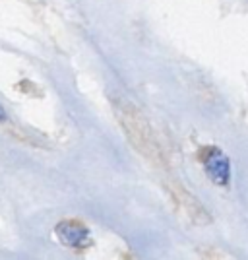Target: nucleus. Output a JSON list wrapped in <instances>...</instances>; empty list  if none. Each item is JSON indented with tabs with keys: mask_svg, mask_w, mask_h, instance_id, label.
Returning <instances> with one entry per match:
<instances>
[{
	"mask_svg": "<svg viewBox=\"0 0 248 260\" xmlns=\"http://www.w3.org/2000/svg\"><path fill=\"white\" fill-rule=\"evenodd\" d=\"M54 235L56 239L66 245V247H72V249H84L91 243V235H89V229L76 221V219H66L60 221L56 229H54Z\"/></svg>",
	"mask_w": 248,
	"mask_h": 260,
	"instance_id": "1",
	"label": "nucleus"
},
{
	"mask_svg": "<svg viewBox=\"0 0 248 260\" xmlns=\"http://www.w3.org/2000/svg\"><path fill=\"white\" fill-rule=\"evenodd\" d=\"M204 167L207 177L216 184H219V186L229 184V181H231V163H229V157L221 150H217V148L205 150Z\"/></svg>",
	"mask_w": 248,
	"mask_h": 260,
	"instance_id": "2",
	"label": "nucleus"
},
{
	"mask_svg": "<svg viewBox=\"0 0 248 260\" xmlns=\"http://www.w3.org/2000/svg\"><path fill=\"white\" fill-rule=\"evenodd\" d=\"M4 117H6V115H4V109H2V105H0V120H4Z\"/></svg>",
	"mask_w": 248,
	"mask_h": 260,
	"instance_id": "3",
	"label": "nucleus"
}]
</instances>
